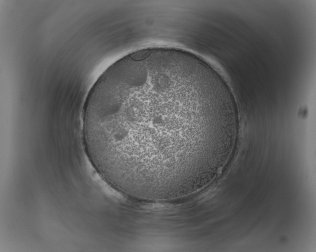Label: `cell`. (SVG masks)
Listing matches in <instances>:
<instances>
[{"label":"cell","mask_w":316,"mask_h":252,"mask_svg":"<svg viewBox=\"0 0 316 252\" xmlns=\"http://www.w3.org/2000/svg\"><path fill=\"white\" fill-rule=\"evenodd\" d=\"M239 128L232 96L192 58L162 48L110 65L89 92L82 138L101 178L124 196L165 202L216 174Z\"/></svg>","instance_id":"obj_1"}]
</instances>
